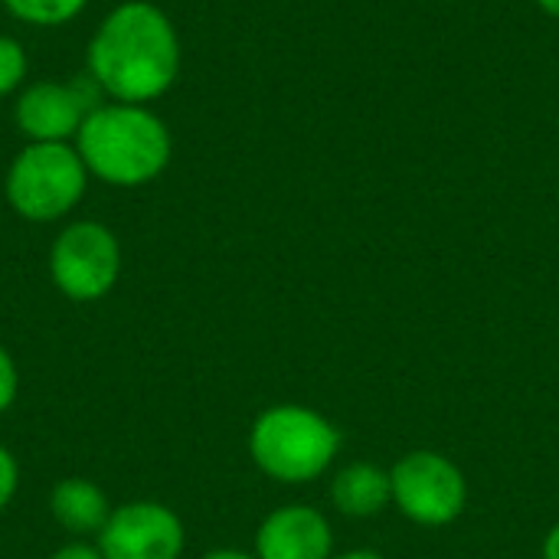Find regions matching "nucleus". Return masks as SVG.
<instances>
[{
    "label": "nucleus",
    "instance_id": "f257e3e1",
    "mask_svg": "<svg viewBox=\"0 0 559 559\" xmlns=\"http://www.w3.org/2000/svg\"><path fill=\"white\" fill-rule=\"evenodd\" d=\"M85 69L108 102L151 105L180 75V36L151 0H124L105 13L85 46Z\"/></svg>",
    "mask_w": 559,
    "mask_h": 559
},
{
    "label": "nucleus",
    "instance_id": "f03ea898",
    "mask_svg": "<svg viewBox=\"0 0 559 559\" xmlns=\"http://www.w3.org/2000/svg\"><path fill=\"white\" fill-rule=\"evenodd\" d=\"M72 144L88 177L118 190L154 183L174 154V138L164 118L151 105L128 102L95 105Z\"/></svg>",
    "mask_w": 559,
    "mask_h": 559
},
{
    "label": "nucleus",
    "instance_id": "7ed1b4c3",
    "mask_svg": "<svg viewBox=\"0 0 559 559\" xmlns=\"http://www.w3.org/2000/svg\"><path fill=\"white\" fill-rule=\"evenodd\" d=\"M341 452L337 426L298 403L269 406L249 429V455L262 475L282 485H308L321 478Z\"/></svg>",
    "mask_w": 559,
    "mask_h": 559
},
{
    "label": "nucleus",
    "instance_id": "20e7f679",
    "mask_svg": "<svg viewBox=\"0 0 559 559\" xmlns=\"http://www.w3.org/2000/svg\"><path fill=\"white\" fill-rule=\"evenodd\" d=\"M88 180L75 144H26L7 167L3 197L20 219L56 223L82 203Z\"/></svg>",
    "mask_w": 559,
    "mask_h": 559
},
{
    "label": "nucleus",
    "instance_id": "39448f33",
    "mask_svg": "<svg viewBox=\"0 0 559 559\" xmlns=\"http://www.w3.org/2000/svg\"><path fill=\"white\" fill-rule=\"evenodd\" d=\"M121 275V242L95 219H75L59 229L49 246L52 285L79 305L105 298Z\"/></svg>",
    "mask_w": 559,
    "mask_h": 559
},
{
    "label": "nucleus",
    "instance_id": "423d86ee",
    "mask_svg": "<svg viewBox=\"0 0 559 559\" xmlns=\"http://www.w3.org/2000/svg\"><path fill=\"white\" fill-rule=\"evenodd\" d=\"M393 504L419 527H445L462 518L468 481L462 468L439 452H409L393 468Z\"/></svg>",
    "mask_w": 559,
    "mask_h": 559
},
{
    "label": "nucleus",
    "instance_id": "0eeeda50",
    "mask_svg": "<svg viewBox=\"0 0 559 559\" xmlns=\"http://www.w3.org/2000/svg\"><path fill=\"white\" fill-rule=\"evenodd\" d=\"M183 521L157 501H131L111 511L98 534L102 559H180Z\"/></svg>",
    "mask_w": 559,
    "mask_h": 559
},
{
    "label": "nucleus",
    "instance_id": "6e6552de",
    "mask_svg": "<svg viewBox=\"0 0 559 559\" xmlns=\"http://www.w3.org/2000/svg\"><path fill=\"white\" fill-rule=\"evenodd\" d=\"M92 108V95L75 82H29L16 92L13 124L26 144H72Z\"/></svg>",
    "mask_w": 559,
    "mask_h": 559
},
{
    "label": "nucleus",
    "instance_id": "1a4fd4ad",
    "mask_svg": "<svg viewBox=\"0 0 559 559\" xmlns=\"http://www.w3.org/2000/svg\"><path fill=\"white\" fill-rule=\"evenodd\" d=\"M259 559H334L331 521L308 504H285L272 511L255 534Z\"/></svg>",
    "mask_w": 559,
    "mask_h": 559
},
{
    "label": "nucleus",
    "instance_id": "9d476101",
    "mask_svg": "<svg viewBox=\"0 0 559 559\" xmlns=\"http://www.w3.org/2000/svg\"><path fill=\"white\" fill-rule=\"evenodd\" d=\"M331 501L347 518H377L393 504V478L373 462H354L334 475Z\"/></svg>",
    "mask_w": 559,
    "mask_h": 559
},
{
    "label": "nucleus",
    "instance_id": "9b49d317",
    "mask_svg": "<svg viewBox=\"0 0 559 559\" xmlns=\"http://www.w3.org/2000/svg\"><path fill=\"white\" fill-rule=\"evenodd\" d=\"M49 511L56 524L75 537H98L105 521L111 518L105 491L88 478H62L49 495Z\"/></svg>",
    "mask_w": 559,
    "mask_h": 559
},
{
    "label": "nucleus",
    "instance_id": "f8f14e48",
    "mask_svg": "<svg viewBox=\"0 0 559 559\" xmlns=\"http://www.w3.org/2000/svg\"><path fill=\"white\" fill-rule=\"evenodd\" d=\"M0 3L13 20L36 29L66 26L88 7V0H0Z\"/></svg>",
    "mask_w": 559,
    "mask_h": 559
},
{
    "label": "nucleus",
    "instance_id": "ddd939ff",
    "mask_svg": "<svg viewBox=\"0 0 559 559\" xmlns=\"http://www.w3.org/2000/svg\"><path fill=\"white\" fill-rule=\"evenodd\" d=\"M26 69H29V59H26V49L20 46V39L0 33V98L16 95L23 88Z\"/></svg>",
    "mask_w": 559,
    "mask_h": 559
},
{
    "label": "nucleus",
    "instance_id": "4468645a",
    "mask_svg": "<svg viewBox=\"0 0 559 559\" xmlns=\"http://www.w3.org/2000/svg\"><path fill=\"white\" fill-rule=\"evenodd\" d=\"M20 393V370L10 357V350L0 344V413H7L16 403Z\"/></svg>",
    "mask_w": 559,
    "mask_h": 559
},
{
    "label": "nucleus",
    "instance_id": "2eb2a0df",
    "mask_svg": "<svg viewBox=\"0 0 559 559\" xmlns=\"http://www.w3.org/2000/svg\"><path fill=\"white\" fill-rule=\"evenodd\" d=\"M16 488H20V465L10 455V449L0 445V511L13 501Z\"/></svg>",
    "mask_w": 559,
    "mask_h": 559
},
{
    "label": "nucleus",
    "instance_id": "dca6fc26",
    "mask_svg": "<svg viewBox=\"0 0 559 559\" xmlns=\"http://www.w3.org/2000/svg\"><path fill=\"white\" fill-rule=\"evenodd\" d=\"M49 559H102V554H98V547L75 540V544H66V547H59V550H56V554H52Z\"/></svg>",
    "mask_w": 559,
    "mask_h": 559
},
{
    "label": "nucleus",
    "instance_id": "f3484780",
    "mask_svg": "<svg viewBox=\"0 0 559 559\" xmlns=\"http://www.w3.org/2000/svg\"><path fill=\"white\" fill-rule=\"evenodd\" d=\"M544 559H559V524H554L544 537Z\"/></svg>",
    "mask_w": 559,
    "mask_h": 559
},
{
    "label": "nucleus",
    "instance_id": "a211bd4d",
    "mask_svg": "<svg viewBox=\"0 0 559 559\" xmlns=\"http://www.w3.org/2000/svg\"><path fill=\"white\" fill-rule=\"evenodd\" d=\"M203 559H259L255 554H246V550H233V547H223V550H210Z\"/></svg>",
    "mask_w": 559,
    "mask_h": 559
},
{
    "label": "nucleus",
    "instance_id": "6ab92c4d",
    "mask_svg": "<svg viewBox=\"0 0 559 559\" xmlns=\"http://www.w3.org/2000/svg\"><path fill=\"white\" fill-rule=\"evenodd\" d=\"M334 559H383L380 554H373V550H350V554H341V557Z\"/></svg>",
    "mask_w": 559,
    "mask_h": 559
},
{
    "label": "nucleus",
    "instance_id": "aec40b11",
    "mask_svg": "<svg viewBox=\"0 0 559 559\" xmlns=\"http://www.w3.org/2000/svg\"><path fill=\"white\" fill-rule=\"evenodd\" d=\"M537 3H540L550 16H559V0H537Z\"/></svg>",
    "mask_w": 559,
    "mask_h": 559
}]
</instances>
